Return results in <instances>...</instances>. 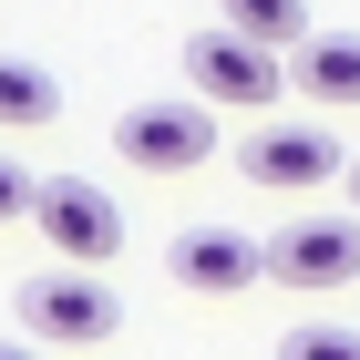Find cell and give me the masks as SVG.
I'll return each mask as SVG.
<instances>
[{"mask_svg": "<svg viewBox=\"0 0 360 360\" xmlns=\"http://www.w3.org/2000/svg\"><path fill=\"white\" fill-rule=\"evenodd\" d=\"M175 288H206V299H237V288H257L268 278V237H237V226H186L165 248Z\"/></svg>", "mask_w": 360, "mask_h": 360, "instance_id": "52a82bcc", "label": "cell"}, {"mask_svg": "<svg viewBox=\"0 0 360 360\" xmlns=\"http://www.w3.org/2000/svg\"><path fill=\"white\" fill-rule=\"evenodd\" d=\"M217 31L257 41V52H309L319 31H309V0H217Z\"/></svg>", "mask_w": 360, "mask_h": 360, "instance_id": "9c48e42d", "label": "cell"}, {"mask_svg": "<svg viewBox=\"0 0 360 360\" xmlns=\"http://www.w3.org/2000/svg\"><path fill=\"white\" fill-rule=\"evenodd\" d=\"M52 113H62V83L41 72V62L0 52V124H21V134H31V124H52Z\"/></svg>", "mask_w": 360, "mask_h": 360, "instance_id": "30bf717a", "label": "cell"}, {"mask_svg": "<svg viewBox=\"0 0 360 360\" xmlns=\"http://www.w3.org/2000/svg\"><path fill=\"white\" fill-rule=\"evenodd\" d=\"M278 360H360V330H340V319H299V330L278 340Z\"/></svg>", "mask_w": 360, "mask_h": 360, "instance_id": "8fae6325", "label": "cell"}, {"mask_svg": "<svg viewBox=\"0 0 360 360\" xmlns=\"http://www.w3.org/2000/svg\"><path fill=\"white\" fill-rule=\"evenodd\" d=\"M350 206H360V155H350Z\"/></svg>", "mask_w": 360, "mask_h": 360, "instance_id": "5bb4252c", "label": "cell"}, {"mask_svg": "<svg viewBox=\"0 0 360 360\" xmlns=\"http://www.w3.org/2000/svg\"><path fill=\"white\" fill-rule=\"evenodd\" d=\"M237 175H248L257 195H309V186H330V175H350V155H340L319 124H257V134L237 144Z\"/></svg>", "mask_w": 360, "mask_h": 360, "instance_id": "5b68a950", "label": "cell"}, {"mask_svg": "<svg viewBox=\"0 0 360 360\" xmlns=\"http://www.w3.org/2000/svg\"><path fill=\"white\" fill-rule=\"evenodd\" d=\"M288 83L309 93V103H360V31H319V41H309L299 62H288Z\"/></svg>", "mask_w": 360, "mask_h": 360, "instance_id": "ba28073f", "label": "cell"}, {"mask_svg": "<svg viewBox=\"0 0 360 360\" xmlns=\"http://www.w3.org/2000/svg\"><path fill=\"white\" fill-rule=\"evenodd\" d=\"M268 278L278 288H350L360 278V226L350 217H299L268 237Z\"/></svg>", "mask_w": 360, "mask_h": 360, "instance_id": "8992f818", "label": "cell"}, {"mask_svg": "<svg viewBox=\"0 0 360 360\" xmlns=\"http://www.w3.org/2000/svg\"><path fill=\"white\" fill-rule=\"evenodd\" d=\"M31 206H41V186H31V175L0 155V226H11V217H31Z\"/></svg>", "mask_w": 360, "mask_h": 360, "instance_id": "7c38bea8", "label": "cell"}, {"mask_svg": "<svg viewBox=\"0 0 360 360\" xmlns=\"http://www.w3.org/2000/svg\"><path fill=\"white\" fill-rule=\"evenodd\" d=\"M113 155H124V165H144V175H186V165H206V155H217V124H206V103H195V93H165V103H134L124 124H113Z\"/></svg>", "mask_w": 360, "mask_h": 360, "instance_id": "3957f363", "label": "cell"}, {"mask_svg": "<svg viewBox=\"0 0 360 360\" xmlns=\"http://www.w3.org/2000/svg\"><path fill=\"white\" fill-rule=\"evenodd\" d=\"M31 226H41V237H52L72 268H113V248H124V206H113L93 175H41Z\"/></svg>", "mask_w": 360, "mask_h": 360, "instance_id": "277c9868", "label": "cell"}, {"mask_svg": "<svg viewBox=\"0 0 360 360\" xmlns=\"http://www.w3.org/2000/svg\"><path fill=\"white\" fill-rule=\"evenodd\" d=\"M278 83H288V62L257 52V41H237V31H195V41H186V93H195L206 113H217V103L268 113V103H278Z\"/></svg>", "mask_w": 360, "mask_h": 360, "instance_id": "7a4b0ae2", "label": "cell"}, {"mask_svg": "<svg viewBox=\"0 0 360 360\" xmlns=\"http://www.w3.org/2000/svg\"><path fill=\"white\" fill-rule=\"evenodd\" d=\"M0 360H41V350H31V340H0Z\"/></svg>", "mask_w": 360, "mask_h": 360, "instance_id": "4fadbf2b", "label": "cell"}, {"mask_svg": "<svg viewBox=\"0 0 360 360\" xmlns=\"http://www.w3.org/2000/svg\"><path fill=\"white\" fill-rule=\"evenodd\" d=\"M21 330H31V340H52V350H93V340L124 330V309H113L103 278L52 268V278H21Z\"/></svg>", "mask_w": 360, "mask_h": 360, "instance_id": "6da1fadb", "label": "cell"}]
</instances>
